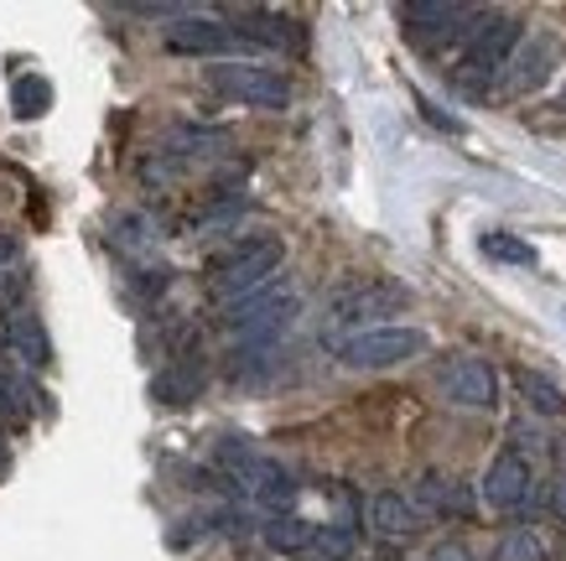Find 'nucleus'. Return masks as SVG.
<instances>
[{
	"instance_id": "nucleus-1",
	"label": "nucleus",
	"mask_w": 566,
	"mask_h": 561,
	"mask_svg": "<svg viewBox=\"0 0 566 561\" xmlns=\"http://www.w3.org/2000/svg\"><path fill=\"white\" fill-rule=\"evenodd\" d=\"M281 260H286V245L275 235H255V239H240V245H229L223 256L208 260V281H213V297L223 307L260 291L265 281H275L281 271Z\"/></svg>"
},
{
	"instance_id": "nucleus-2",
	"label": "nucleus",
	"mask_w": 566,
	"mask_h": 561,
	"mask_svg": "<svg viewBox=\"0 0 566 561\" xmlns=\"http://www.w3.org/2000/svg\"><path fill=\"white\" fill-rule=\"evenodd\" d=\"M292 318H296V291L281 276L223 307V328L240 339V349H275V339L292 328Z\"/></svg>"
},
{
	"instance_id": "nucleus-3",
	"label": "nucleus",
	"mask_w": 566,
	"mask_h": 561,
	"mask_svg": "<svg viewBox=\"0 0 566 561\" xmlns=\"http://www.w3.org/2000/svg\"><path fill=\"white\" fill-rule=\"evenodd\" d=\"M219 463H223V478H234V484L255 499L260 510L286 515L296 505V478L286 474L281 463L265 458V453H255L244 437H223V443H219Z\"/></svg>"
},
{
	"instance_id": "nucleus-4",
	"label": "nucleus",
	"mask_w": 566,
	"mask_h": 561,
	"mask_svg": "<svg viewBox=\"0 0 566 561\" xmlns=\"http://www.w3.org/2000/svg\"><path fill=\"white\" fill-rule=\"evenodd\" d=\"M520 42H525L520 17H483V27L468 32V48H463V58H458V73H452L458 89L479 94V89H489L494 79H504V69H510V58L520 52Z\"/></svg>"
},
{
	"instance_id": "nucleus-5",
	"label": "nucleus",
	"mask_w": 566,
	"mask_h": 561,
	"mask_svg": "<svg viewBox=\"0 0 566 561\" xmlns=\"http://www.w3.org/2000/svg\"><path fill=\"white\" fill-rule=\"evenodd\" d=\"M431 349V339L421 328H406V323H385V328H369V333H348L344 343H333L338 364L348 370H395V364H411Z\"/></svg>"
},
{
	"instance_id": "nucleus-6",
	"label": "nucleus",
	"mask_w": 566,
	"mask_h": 561,
	"mask_svg": "<svg viewBox=\"0 0 566 561\" xmlns=\"http://www.w3.org/2000/svg\"><path fill=\"white\" fill-rule=\"evenodd\" d=\"M411 302L406 297V287H395V281H348V287L333 291V302H327V318H333V328H327L323 339H338V328H385L379 318H390V312H400V307Z\"/></svg>"
},
{
	"instance_id": "nucleus-7",
	"label": "nucleus",
	"mask_w": 566,
	"mask_h": 561,
	"mask_svg": "<svg viewBox=\"0 0 566 561\" xmlns=\"http://www.w3.org/2000/svg\"><path fill=\"white\" fill-rule=\"evenodd\" d=\"M208 89L234 104H250V110H292L286 73L260 69V63H219V69H208Z\"/></svg>"
},
{
	"instance_id": "nucleus-8",
	"label": "nucleus",
	"mask_w": 566,
	"mask_h": 561,
	"mask_svg": "<svg viewBox=\"0 0 566 561\" xmlns=\"http://www.w3.org/2000/svg\"><path fill=\"white\" fill-rule=\"evenodd\" d=\"M437 391L447 406L458 411H494L499 406V380L479 354H447L437 370Z\"/></svg>"
},
{
	"instance_id": "nucleus-9",
	"label": "nucleus",
	"mask_w": 566,
	"mask_h": 561,
	"mask_svg": "<svg viewBox=\"0 0 566 561\" xmlns=\"http://www.w3.org/2000/svg\"><path fill=\"white\" fill-rule=\"evenodd\" d=\"M161 48L172 52V58H223V52L244 48V37L219 17H182L167 27Z\"/></svg>"
},
{
	"instance_id": "nucleus-10",
	"label": "nucleus",
	"mask_w": 566,
	"mask_h": 561,
	"mask_svg": "<svg viewBox=\"0 0 566 561\" xmlns=\"http://www.w3.org/2000/svg\"><path fill=\"white\" fill-rule=\"evenodd\" d=\"M556 63H562V42H556L551 32H535V37L520 42V52L510 58V69H504V79H499V89H504V94H535V89L551 84Z\"/></svg>"
},
{
	"instance_id": "nucleus-11",
	"label": "nucleus",
	"mask_w": 566,
	"mask_h": 561,
	"mask_svg": "<svg viewBox=\"0 0 566 561\" xmlns=\"http://www.w3.org/2000/svg\"><path fill=\"white\" fill-rule=\"evenodd\" d=\"M0 354L21 359L27 370L52 364V343H48L42 318H36V312H27V307H17V312H0Z\"/></svg>"
},
{
	"instance_id": "nucleus-12",
	"label": "nucleus",
	"mask_w": 566,
	"mask_h": 561,
	"mask_svg": "<svg viewBox=\"0 0 566 561\" xmlns=\"http://www.w3.org/2000/svg\"><path fill=\"white\" fill-rule=\"evenodd\" d=\"M531 463L520 458L515 447L510 453H499L489 463V474H483V505H494V510H525L531 505Z\"/></svg>"
},
{
	"instance_id": "nucleus-13",
	"label": "nucleus",
	"mask_w": 566,
	"mask_h": 561,
	"mask_svg": "<svg viewBox=\"0 0 566 561\" xmlns=\"http://www.w3.org/2000/svg\"><path fill=\"white\" fill-rule=\"evenodd\" d=\"M364 526L375 530L379 541H411L416 530H421V510H416L406 494H375L369 505H364Z\"/></svg>"
},
{
	"instance_id": "nucleus-14",
	"label": "nucleus",
	"mask_w": 566,
	"mask_h": 561,
	"mask_svg": "<svg viewBox=\"0 0 566 561\" xmlns=\"http://www.w3.org/2000/svg\"><path fill=\"white\" fill-rule=\"evenodd\" d=\"M203 385H208L203 359H198V354H182V359H172V370L151 380V395L161 401V406H192V401L203 395Z\"/></svg>"
},
{
	"instance_id": "nucleus-15",
	"label": "nucleus",
	"mask_w": 566,
	"mask_h": 561,
	"mask_svg": "<svg viewBox=\"0 0 566 561\" xmlns=\"http://www.w3.org/2000/svg\"><path fill=\"white\" fill-rule=\"evenodd\" d=\"M473 17H479V11H473V6H458V0H411V6H406V21H411L416 32H431V37L458 32V27H468Z\"/></svg>"
},
{
	"instance_id": "nucleus-16",
	"label": "nucleus",
	"mask_w": 566,
	"mask_h": 561,
	"mask_svg": "<svg viewBox=\"0 0 566 561\" xmlns=\"http://www.w3.org/2000/svg\"><path fill=\"white\" fill-rule=\"evenodd\" d=\"M234 32L244 37V48H281V52H292L296 42H302L296 21L275 17V11H250V17H244V27H234Z\"/></svg>"
},
{
	"instance_id": "nucleus-17",
	"label": "nucleus",
	"mask_w": 566,
	"mask_h": 561,
	"mask_svg": "<svg viewBox=\"0 0 566 561\" xmlns=\"http://www.w3.org/2000/svg\"><path fill=\"white\" fill-rule=\"evenodd\" d=\"M260 536H265V546L286 551V557H307L312 541H317V526H312V520H302V515H265Z\"/></svg>"
},
{
	"instance_id": "nucleus-18",
	"label": "nucleus",
	"mask_w": 566,
	"mask_h": 561,
	"mask_svg": "<svg viewBox=\"0 0 566 561\" xmlns=\"http://www.w3.org/2000/svg\"><path fill=\"white\" fill-rule=\"evenodd\" d=\"M515 385L535 416H566V391L541 370H515Z\"/></svg>"
},
{
	"instance_id": "nucleus-19",
	"label": "nucleus",
	"mask_w": 566,
	"mask_h": 561,
	"mask_svg": "<svg viewBox=\"0 0 566 561\" xmlns=\"http://www.w3.org/2000/svg\"><path fill=\"white\" fill-rule=\"evenodd\" d=\"M416 499H421V510H431V515H468L473 510V499H468L463 484H452V478H442V474H421Z\"/></svg>"
},
{
	"instance_id": "nucleus-20",
	"label": "nucleus",
	"mask_w": 566,
	"mask_h": 561,
	"mask_svg": "<svg viewBox=\"0 0 566 561\" xmlns=\"http://www.w3.org/2000/svg\"><path fill=\"white\" fill-rule=\"evenodd\" d=\"M109 235H115V245L120 250H130V256H151L156 250V229L146 214H136V208H120L115 219H109Z\"/></svg>"
},
{
	"instance_id": "nucleus-21",
	"label": "nucleus",
	"mask_w": 566,
	"mask_h": 561,
	"mask_svg": "<svg viewBox=\"0 0 566 561\" xmlns=\"http://www.w3.org/2000/svg\"><path fill=\"white\" fill-rule=\"evenodd\" d=\"M48 104H52V84L42 79V73H27V79H17V84H11V110H17L21 120L48 115Z\"/></svg>"
},
{
	"instance_id": "nucleus-22",
	"label": "nucleus",
	"mask_w": 566,
	"mask_h": 561,
	"mask_svg": "<svg viewBox=\"0 0 566 561\" xmlns=\"http://www.w3.org/2000/svg\"><path fill=\"white\" fill-rule=\"evenodd\" d=\"M354 526H317V541H312L307 557L312 561H348L354 557Z\"/></svg>"
},
{
	"instance_id": "nucleus-23",
	"label": "nucleus",
	"mask_w": 566,
	"mask_h": 561,
	"mask_svg": "<svg viewBox=\"0 0 566 561\" xmlns=\"http://www.w3.org/2000/svg\"><path fill=\"white\" fill-rule=\"evenodd\" d=\"M494 561H546V541L535 536V530L515 526L510 536H499V551Z\"/></svg>"
},
{
	"instance_id": "nucleus-24",
	"label": "nucleus",
	"mask_w": 566,
	"mask_h": 561,
	"mask_svg": "<svg viewBox=\"0 0 566 561\" xmlns=\"http://www.w3.org/2000/svg\"><path fill=\"white\" fill-rule=\"evenodd\" d=\"M483 256H489V260H504V266H535V245H525L520 235H504V229H494V235H483Z\"/></svg>"
},
{
	"instance_id": "nucleus-25",
	"label": "nucleus",
	"mask_w": 566,
	"mask_h": 561,
	"mask_svg": "<svg viewBox=\"0 0 566 561\" xmlns=\"http://www.w3.org/2000/svg\"><path fill=\"white\" fill-rule=\"evenodd\" d=\"M421 120H427V125H437V131H447V136H463V120H452L442 104H431V100H421Z\"/></svg>"
},
{
	"instance_id": "nucleus-26",
	"label": "nucleus",
	"mask_w": 566,
	"mask_h": 561,
	"mask_svg": "<svg viewBox=\"0 0 566 561\" xmlns=\"http://www.w3.org/2000/svg\"><path fill=\"white\" fill-rule=\"evenodd\" d=\"M427 561H473V551H463L458 541H447V546H437V551H431Z\"/></svg>"
},
{
	"instance_id": "nucleus-27",
	"label": "nucleus",
	"mask_w": 566,
	"mask_h": 561,
	"mask_svg": "<svg viewBox=\"0 0 566 561\" xmlns=\"http://www.w3.org/2000/svg\"><path fill=\"white\" fill-rule=\"evenodd\" d=\"M551 510L566 520V478H556V489H551Z\"/></svg>"
},
{
	"instance_id": "nucleus-28",
	"label": "nucleus",
	"mask_w": 566,
	"mask_h": 561,
	"mask_svg": "<svg viewBox=\"0 0 566 561\" xmlns=\"http://www.w3.org/2000/svg\"><path fill=\"white\" fill-rule=\"evenodd\" d=\"M0 474H6V443H0Z\"/></svg>"
}]
</instances>
